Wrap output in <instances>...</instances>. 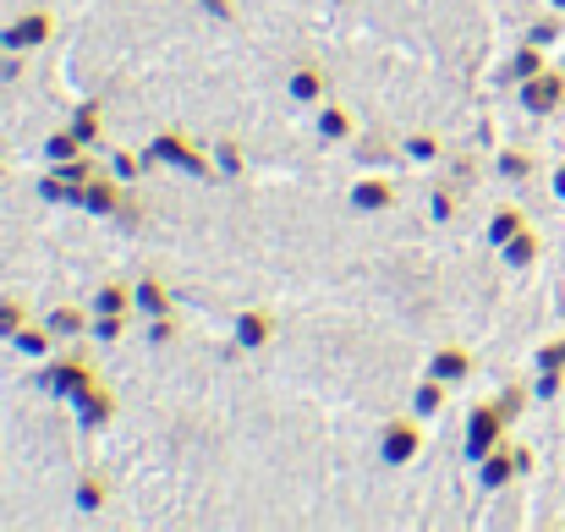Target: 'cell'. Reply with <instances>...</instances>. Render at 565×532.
<instances>
[{
	"label": "cell",
	"mask_w": 565,
	"mask_h": 532,
	"mask_svg": "<svg viewBox=\"0 0 565 532\" xmlns=\"http://www.w3.org/2000/svg\"><path fill=\"white\" fill-rule=\"evenodd\" d=\"M324 83H330V77H324L319 66H297L291 83H286V94H291L297 105H319V99H324Z\"/></svg>",
	"instance_id": "4fadbf2b"
},
{
	"label": "cell",
	"mask_w": 565,
	"mask_h": 532,
	"mask_svg": "<svg viewBox=\"0 0 565 532\" xmlns=\"http://www.w3.org/2000/svg\"><path fill=\"white\" fill-rule=\"evenodd\" d=\"M105 500H110L105 478H99V472H83V478H77V489H72V506H77L83 517H94V511H105Z\"/></svg>",
	"instance_id": "2e32d148"
},
{
	"label": "cell",
	"mask_w": 565,
	"mask_h": 532,
	"mask_svg": "<svg viewBox=\"0 0 565 532\" xmlns=\"http://www.w3.org/2000/svg\"><path fill=\"white\" fill-rule=\"evenodd\" d=\"M50 177L61 181V187H72V192H77V203H83V187H88V181L99 177V166H94V160H83V155H77V160H66V166H55V171H50Z\"/></svg>",
	"instance_id": "ac0fdd59"
},
{
	"label": "cell",
	"mask_w": 565,
	"mask_h": 532,
	"mask_svg": "<svg viewBox=\"0 0 565 532\" xmlns=\"http://www.w3.org/2000/svg\"><path fill=\"white\" fill-rule=\"evenodd\" d=\"M44 39H50V17H44V11H28V17H17V22L0 33L6 55H17V50H39Z\"/></svg>",
	"instance_id": "ba28073f"
},
{
	"label": "cell",
	"mask_w": 565,
	"mask_h": 532,
	"mask_svg": "<svg viewBox=\"0 0 565 532\" xmlns=\"http://www.w3.org/2000/svg\"><path fill=\"white\" fill-rule=\"evenodd\" d=\"M50 341H55V330H50V324H44V330H28V324H22L11 347H17L22 357H33V362H39V357H50Z\"/></svg>",
	"instance_id": "cb8c5ba5"
},
{
	"label": "cell",
	"mask_w": 565,
	"mask_h": 532,
	"mask_svg": "<svg viewBox=\"0 0 565 532\" xmlns=\"http://www.w3.org/2000/svg\"><path fill=\"white\" fill-rule=\"evenodd\" d=\"M555 39H561V11H555V17H539V22L527 28V44H539V50L555 44Z\"/></svg>",
	"instance_id": "4dcf8cb0"
},
{
	"label": "cell",
	"mask_w": 565,
	"mask_h": 532,
	"mask_svg": "<svg viewBox=\"0 0 565 532\" xmlns=\"http://www.w3.org/2000/svg\"><path fill=\"white\" fill-rule=\"evenodd\" d=\"M561 105H565V72L544 66L539 77L522 83V110H533V116H555Z\"/></svg>",
	"instance_id": "8992f818"
},
{
	"label": "cell",
	"mask_w": 565,
	"mask_h": 532,
	"mask_svg": "<svg viewBox=\"0 0 565 532\" xmlns=\"http://www.w3.org/2000/svg\"><path fill=\"white\" fill-rule=\"evenodd\" d=\"M544 72V50L539 44H522L511 61H505V83H527V77H539Z\"/></svg>",
	"instance_id": "e0dca14e"
},
{
	"label": "cell",
	"mask_w": 565,
	"mask_h": 532,
	"mask_svg": "<svg viewBox=\"0 0 565 532\" xmlns=\"http://www.w3.org/2000/svg\"><path fill=\"white\" fill-rule=\"evenodd\" d=\"M500 253H505V264H511V269H533V264H539V253H544V242H539V236L522 225V231H516Z\"/></svg>",
	"instance_id": "5bb4252c"
},
{
	"label": "cell",
	"mask_w": 565,
	"mask_h": 532,
	"mask_svg": "<svg viewBox=\"0 0 565 532\" xmlns=\"http://www.w3.org/2000/svg\"><path fill=\"white\" fill-rule=\"evenodd\" d=\"M522 225H527V220H522V209H494V220H489V242H494V247H505Z\"/></svg>",
	"instance_id": "603a6c76"
},
{
	"label": "cell",
	"mask_w": 565,
	"mask_h": 532,
	"mask_svg": "<svg viewBox=\"0 0 565 532\" xmlns=\"http://www.w3.org/2000/svg\"><path fill=\"white\" fill-rule=\"evenodd\" d=\"M269 336H275V319H269L264 308H247V313H236V324H231V341H236L242 352L269 347Z\"/></svg>",
	"instance_id": "9c48e42d"
},
{
	"label": "cell",
	"mask_w": 565,
	"mask_h": 532,
	"mask_svg": "<svg viewBox=\"0 0 565 532\" xmlns=\"http://www.w3.org/2000/svg\"><path fill=\"white\" fill-rule=\"evenodd\" d=\"M456 214V203H450V192H434V220H450Z\"/></svg>",
	"instance_id": "ab89813d"
},
{
	"label": "cell",
	"mask_w": 565,
	"mask_h": 532,
	"mask_svg": "<svg viewBox=\"0 0 565 532\" xmlns=\"http://www.w3.org/2000/svg\"><path fill=\"white\" fill-rule=\"evenodd\" d=\"M555 11H561V17H565V0H555Z\"/></svg>",
	"instance_id": "b9f144b4"
},
{
	"label": "cell",
	"mask_w": 565,
	"mask_h": 532,
	"mask_svg": "<svg viewBox=\"0 0 565 532\" xmlns=\"http://www.w3.org/2000/svg\"><path fill=\"white\" fill-rule=\"evenodd\" d=\"M149 166H160L149 149H143V155H127V149H121V155H110V171H116L121 181H138L143 171H149Z\"/></svg>",
	"instance_id": "d4e9b609"
},
{
	"label": "cell",
	"mask_w": 565,
	"mask_h": 532,
	"mask_svg": "<svg viewBox=\"0 0 565 532\" xmlns=\"http://www.w3.org/2000/svg\"><path fill=\"white\" fill-rule=\"evenodd\" d=\"M417 450H423V423H417V412H412V417H390L384 434H379V461H384V467H406V461H417Z\"/></svg>",
	"instance_id": "3957f363"
},
{
	"label": "cell",
	"mask_w": 565,
	"mask_h": 532,
	"mask_svg": "<svg viewBox=\"0 0 565 532\" xmlns=\"http://www.w3.org/2000/svg\"><path fill=\"white\" fill-rule=\"evenodd\" d=\"M319 138L324 143H347L352 138V116L341 105H319Z\"/></svg>",
	"instance_id": "d6986e66"
},
{
	"label": "cell",
	"mask_w": 565,
	"mask_h": 532,
	"mask_svg": "<svg viewBox=\"0 0 565 532\" xmlns=\"http://www.w3.org/2000/svg\"><path fill=\"white\" fill-rule=\"evenodd\" d=\"M500 406H505V417L516 423V417L527 412V390H522V384H511V390H500Z\"/></svg>",
	"instance_id": "e575fe53"
},
{
	"label": "cell",
	"mask_w": 565,
	"mask_h": 532,
	"mask_svg": "<svg viewBox=\"0 0 565 532\" xmlns=\"http://www.w3.org/2000/svg\"><path fill=\"white\" fill-rule=\"evenodd\" d=\"M171 336H177V324H171V313H166V319H149V341H154V347H166Z\"/></svg>",
	"instance_id": "74e56055"
},
{
	"label": "cell",
	"mask_w": 565,
	"mask_h": 532,
	"mask_svg": "<svg viewBox=\"0 0 565 532\" xmlns=\"http://www.w3.org/2000/svg\"><path fill=\"white\" fill-rule=\"evenodd\" d=\"M406 160H417V166L439 160V138H428V132H412V138H406Z\"/></svg>",
	"instance_id": "f546056e"
},
{
	"label": "cell",
	"mask_w": 565,
	"mask_h": 532,
	"mask_svg": "<svg viewBox=\"0 0 565 532\" xmlns=\"http://www.w3.org/2000/svg\"><path fill=\"white\" fill-rule=\"evenodd\" d=\"M88 379H94L88 357H61V362H50V368L39 373V390H44L50 401H72V395H77Z\"/></svg>",
	"instance_id": "5b68a950"
},
{
	"label": "cell",
	"mask_w": 565,
	"mask_h": 532,
	"mask_svg": "<svg viewBox=\"0 0 565 532\" xmlns=\"http://www.w3.org/2000/svg\"><path fill=\"white\" fill-rule=\"evenodd\" d=\"M539 373H565V336L550 341V347H539Z\"/></svg>",
	"instance_id": "d6a6232c"
},
{
	"label": "cell",
	"mask_w": 565,
	"mask_h": 532,
	"mask_svg": "<svg viewBox=\"0 0 565 532\" xmlns=\"http://www.w3.org/2000/svg\"><path fill=\"white\" fill-rule=\"evenodd\" d=\"M94 336L99 341H121L127 336V313H94Z\"/></svg>",
	"instance_id": "1f68e13d"
},
{
	"label": "cell",
	"mask_w": 565,
	"mask_h": 532,
	"mask_svg": "<svg viewBox=\"0 0 565 532\" xmlns=\"http://www.w3.org/2000/svg\"><path fill=\"white\" fill-rule=\"evenodd\" d=\"M72 132L83 138V149H94V143H99V132H105L99 105H77V110H72Z\"/></svg>",
	"instance_id": "ffe728a7"
},
{
	"label": "cell",
	"mask_w": 565,
	"mask_h": 532,
	"mask_svg": "<svg viewBox=\"0 0 565 532\" xmlns=\"http://www.w3.org/2000/svg\"><path fill=\"white\" fill-rule=\"evenodd\" d=\"M39 198H50V203H77V192H72V187H61L55 177L39 181Z\"/></svg>",
	"instance_id": "d590c367"
},
{
	"label": "cell",
	"mask_w": 565,
	"mask_h": 532,
	"mask_svg": "<svg viewBox=\"0 0 565 532\" xmlns=\"http://www.w3.org/2000/svg\"><path fill=\"white\" fill-rule=\"evenodd\" d=\"M72 406H77V423H83V428H105V423L116 417V395H110L99 379H88V384L72 395Z\"/></svg>",
	"instance_id": "52a82bcc"
},
{
	"label": "cell",
	"mask_w": 565,
	"mask_h": 532,
	"mask_svg": "<svg viewBox=\"0 0 565 532\" xmlns=\"http://www.w3.org/2000/svg\"><path fill=\"white\" fill-rule=\"evenodd\" d=\"M561 390H565V373H539V384H533V395H539V401H555Z\"/></svg>",
	"instance_id": "8d00e7d4"
},
{
	"label": "cell",
	"mask_w": 565,
	"mask_h": 532,
	"mask_svg": "<svg viewBox=\"0 0 565 532\" xmlns=\"http://www.w3.org/2000/svg\"><path fill=\"white\" fill-rule=\"evenodd\" d=\"M505 423H511V417H505V406H500V401L472 406V412H467V456H472V461H483L494 445H505Z\"/></svg>",
	"instance_id": "7a4b0ae2"
},
{
	"label": "cell",
	"mask_w": 565,
	"mask_h": 532,
	"mask_svg": "<svg viewBox=\"0 0 565 532\" xmlns=\"http://www.w3.org/2000/svg\"><path fill=\"white\" fill-rule=\"evenodd\" d=\"M132 308V291L127 286H99L94 291V313H127Z\"/></svg>",
	"instance_id": "4316f807"
},
{
	"label": "cell",
	"mask_w": 565,
	"mask_h": 532,
	"mask_svg": "<svg viewBox=\"0 0 565 532\" xmlns=\"http://www.w3.org/2000/svg\"><path fill=\"white\" fill-rule=\"evenodd\" d=\"M439 406H445V384L423 373V384L412 390V412H417V417H439Z\"/></svg>",
	"instance_id": "7402d4cb"
},
{
	"label": "cell",
	"mask_w": 565,
	"mask_h": 532,
	"mask_svg": "<svg viewBox=\"0 0 565 532\" xmlns=\"http://www.w3.org/2000/svg\"><path fill=\"white\" fill-rule=\"evenodd\" d=\"M467 373H472V352L467 347H439L428 357V379H439V384H461Z\"/></svg>",
	"instance_id": "30bf717a"
},
{
	"label": "cell",
	"mask_w": 565,
	"mask_h": 532,
	"mask_svg": "<svg viewBox=\"0 0 565 532\" xmlns=\"http://www.w3.org/2000/svg\"><path fill=\"white\" fill-rule=\"evenodd\" d=\"M50 330H55L61 341H72V336L88 330V313H83V308H55V313H50Z\"/></svg>",
	"instance_id": "484cf974"
},
{
	"label": "cell",
	"mask_w": 565,
	"mask_h": 532,
	"mask_svg": "<svg viewBox=\"0 0 565 532\" xmlns=\"http://www.w3.org/2000/svg\"><path fill=\"white\" fill-rule=\"evenodd\" d=\"M149 155L160 160V166H171V171H188V177H220V166L192 143V138H182L177 127H166V132H154V143H149Z\"/></svg>",
	"instance_id": "6da1fadb"
},
{
	"label": "cell",
	"mask_w": 565,
	"mask_h": 532,
	"mask_svg": "<svg viewBox=\"0 0 565 532\" xmlns=\"http://www.w3.org/2000/svg\"><path fill=\"white\" fill-rule=\"evenodd\" d=\"M83 209H88V214H121L127 198H121V187H116L110 177H94L88 187H83Z\"/></svg>",
	"instance_id": "8fae6325"
},
{
	"label": "cell",
	"mask_w": 565,
	"mask_h": 532,
	"mask_svg": "<svg viewBox=\"0 0 565 532\" xmlns=\"http://www.w3.org/2000/svg\"><path fill=\"white\" fill-rule=\"evenodd\" d=\"M347 198H352V209H358V214H379V209H390V203H395V187H390V181H379V177H363Z\"/></svg>",
	"instance_id": "7c38bea8"
},
{
	"label": "cell",
	"mask_w": 565,
	"mask_h": 532,
	"mask_svg": "<svg viewBox=\"0 0 565 532\" xmlns=\"http://www.w3.org/2000/svg\"><path fill=\"white\" fill-rule=\"evenodd\" d=\"M500 177H505V181H527V177H533V155L505 149V155H500Z\"/></svg>",
	"instance_id": "f1b7e54d"
},
{
	"label": "cell",
	"mask_w": 565,
	"mask_h": 532,
	"mask_svg": "<svg viewBox=\"0 0 565 532\" xmlns=\"http://www.w3.org/2000/svg\"><path fill=\"white\" fill-rule=\"evenodd\" d=\"M198 6H203L209 17H220V22H231V17H236V6H231V0H198Z\"/></svg>",
	"instance_id": "f35d334b"
},
{
	"label": "cell",
	"mask_w": 565,
	"mask_h": 532,
	"mask_svg": "<svg viewBox=\"0 0 565 532\" xmlns=\"http://www.w3.org/2000/svg\"><path fill=\"white\" fill-rule=\"evenodd\" d=\"M22 324H28V308L17 297H0V341H17Z\"/></svg>",
	"instance_id": "83f0119b"
},
{
	"label": "cell",
	"mask_w": 565,
	"mask_h": 532,
	"mask_svg": "<svg viewBox=\"0 0 565 532\" xmlns=\"http://www.w3.org/2000/svg\"><path fill=\"white\" fill-rule=\"evenodd\" d=\"M555 198H565V166L555 171Z\"/></svg>",
	"instance_id": "60d3db41"
},
{
	"label": "cell",
	"mask_w": 565,
	"mask_h": 532,
	"mask_svg": "<svg viewBox=\"0 0 565 532\" xmlns=\"http://www.w3.org/2000/svg\"><path fill=\"white\" fill-rule=\"evenodd\" d=\"M44 155H50V166H66V160H77V155H83V138H77L72 127H61V132H50V138H44Z\"/></svg>",
	"instance_id": "44dd1931"
},
{
	"label": "cell",
	"mask_w": 565,
	"mask_h": 532,
	"mask_svg": "<svg viewBox=\"0 0 565 532\" xmlns=\"http://www.w3.org/2000/svg\"><path fill=\"white\" fill-rule=\"evenodd\" d=\"M132 308H138L143 319H166V313H171V291H166L160 280H143V286H132Z\"/></svg>",
	"instance_id": "9a60e30c"
},
{
	"label": "cell",
	"mask_w": 565,
	"mask_h": 532,
	"mask_svg": "<svg viewBox=\"0 0 565 532\" xmlns=\"http://www.w3.org/2000/svg\"><path fill=\"white\" fill-rule=\"evenodd\" d=\"M533 467V450H522V445H494L483 461H478V483L489 489V494H500L511 478H522Z\"/></svg>",
	"instance_id": "277c9868"
},
{
	"label": "cell",
	"mask_w": 565,
	"mask_h": 532,
	"mask_svg": "<svg viewBox=\"0 0 565 532\" xmlns=\"http://www.w3.org/2000/svg\"><path fill=\"white\" fill-rule=\"evenodd\" d=\"M214 166H220V177H242V149L236 143H220L214 149Z\"/></svg>",
	"instance_id": "836d02e7"
}]
</instances>
